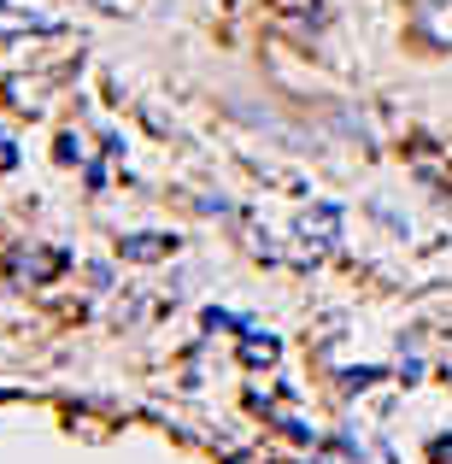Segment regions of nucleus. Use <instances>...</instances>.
<instances>
[{
    "label": "nucleus",
    "mask_w": 452,
    "mask_h": 464,
    "mask_svg": "<svg viewBox=\"0 0 452 464\" xmlns=\"http://www.w3.org/2000/svg\"><path fill=\"white\" fill-rule=\"evenodd\" d=\"M441 188H452V153H447V177H441Z\"/></svg>",
    "instance_id": "nucleus-7"
},
{
    "label": "nucleus",
    "mask_w": 452,
    "mask_h": 464,
    "mask_svg": "<svg viewBox=\"0 0 452 464\" xmlns=\"http://www.w3.org/2000/svg\"><path fill=\"white\" fill-rule=\"evenodd\" d=\"M118 253H124L130 265H153V259H170V253H177V236H124Z\"/></svg>",
    "instance_id": "nucleus-1"
},
{
    "label": "nucleus",
    "mask_w": 452,
    "mask_h": 464,
    "mask_svg": "<svg viewBox=\"0 0 452 464\" xmlns=\"http://www.w3.org/2000/svg\"><path fill=\"white\" fill-rule=\"evenodd\" d=\"M18 165V148H12V141H0V170H12Z\"/></svg>",
    "instance_id": "nucleus-6"
},
{
    "label": "nucleus",
    "mask_w": 452,
    "mask_h": 464,
    "mask_svg": "<svg viewBox=\"0 0 452 464\" xmlns=\"http://www.w3.org/2000/svg\"><path fill=\"white\" fill-rule=\"evenodd\" d=\"M276 353H283V341L276 335H264V329H241V359L253 364V371H259V364H276Z\"/></svg>",
    "instance_id": "nucleus-4"
},
{
    "label": "nucleus",
    "mask_w": 452,
    "mask_h": 464,
    "mask_svg": "<svg viewBox=\"0 0 452 464\" xmlns=\"http://www.w3.org/2000/svg\"><path fill=\"white\" fill-rule=\"evenodd\" d=\"M12 265H18V276H30V283H47V276L65 271V253H53V247H24Z\"/></svg>",
    "instance_id": "nucleus-2"
},
{
    "label": "nucleus",
    "mask_w": 452,
    "mask_h": 464,
    "mask_svg": "<svg viewBox=\"0 0 452 464\" xmlns=\"http://www.w3.org/2000/svg\"><path fill=\"white\" fill-rule=\"evenodd\" d=\"M418 30L429 35V42L452 47V0H423V12H418Z\"/></svg>",
    "instance_id": "nucleus-3"
},
{
    "label": "nucleus",
    "mask_w": 452,
    "mask_h": 464,
    "mask_svg": "<svg viewBox=\"0 0 452 464\" xmlns=\"http://www.w3.org/2000/svg\"><path fill=\"white\" fill-rule=\"evenodd\" d=\"M271 12H276V18H305V24L323 18V6H317V0H271Z\"/></svg>",
    "instance_id": "nucleus-5"
}]
</instances>
